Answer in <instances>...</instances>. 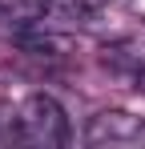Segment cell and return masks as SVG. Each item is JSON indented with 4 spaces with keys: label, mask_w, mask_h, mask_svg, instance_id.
Returning <instances> with one entry per match:
<instances>
[{
    "label": "cell",
    "mask_w": 145,
    "mask_h": 149,
    "mask_svg": "<svg viewBox=\"0 0 145 149\" xmlns=\"http://www.w3.org/2000/svg\"><path fill=\"white\" fill-rule=\"evenodd\" d=\"M16 137L28 145H65L69 141V117L61 109V101L48 93H32L24 97V105L16 109Z\"/></svg>",
    "instance_id": "cell-1"
},
{
    "label": "cell",
    "mask_w": 145,
    "mask_h": 149,
    "mask_svg": "<svg viewBox=\"0 0 145 149\" xmlns=\"http://www.w3.org/2000/svg\"><path fill=\"white\" fill-rule=\"evenodd\" d=\"M85 137L93 145H145V121L125 109H101L89 117Z\"/></svg>",
    "instance_id": "cell-2"
},
{
    "label": "cell",
    "mask_w": 145,
    "mask_h": 149,
    "mask_svg": "<svg viewBox=\"0 0 145 149\" xmlns=\"http://www.w3.org/2000/svg\"><path fill=\"white\" fill-rule=\"evenodd\" d=\"M16 45L28 56H65L69 52V40L65 36H52V32H20Z\"/></svg>",
    "instance_id": "cell-3"
}]
</instances>
